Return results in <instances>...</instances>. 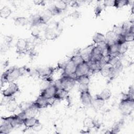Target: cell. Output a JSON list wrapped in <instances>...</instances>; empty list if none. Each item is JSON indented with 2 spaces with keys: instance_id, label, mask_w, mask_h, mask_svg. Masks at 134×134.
Listing matches in <instances>:
<instances>
[{
  "instance_id": "cell-19",
  "label": "cell",
  "mask_w": 134,
  "mask_h": 134,
  "mask_svg": "<svg viewBox=\"0 0 134 134\" xmlns=\"http://www.w3.org/2000/svg\"><path fill=\"white\" fill-rule=\"evenodd\" d=\"M30 21L31 22V26L39 27L42 25H45L40 14H35L33 15Z\"/></svg>"
},
{
  "instance_id": "cell-11",
  "label": "cell",
  "mask_w": 134,
  "mask_h": 134,
  "mask_svg": "<svg viewBox=\"0 0 134 134\" xmlns=\"http://www.w3.org/2000/svg\"><path fill=\"white\" fill-rule=\"evenodd\" d=\"M54 72V69L51 67L39 68L36 70L38 75L44 79L51 77Z\"/></svg>"
},
{
  "instance_id": "cell-39",
  "label": "cell",
  "mask_w": 134,
  "mask_h": 134,
  "mask_svg": "<svg viewBox=\"0 0 134 134\" xmlns=\"http://www.w3.org/2000/svg\"><path fill=\"white\" fill-rule=\"evenodd\" d=\"M67 3H68V5H69L70 6L73 7H77L80 6L79 3L77 1H71L67 2Z\"/></svg>"
},
{
  "instance_id": "cell-24",
  "label": "cell",
  "mask_w": 134,
  "mask_h": 134,
  "mask_svg": "<svg viewBox=\"0 0 134 134\" xmlns=\"http://www.w3.org/2000/svg\"><path fill=\"white\" fill-rule=\"evenodd\" d=\"M105 36L106 38V42L108 43L115 42L118 37V36L113 30L107 31Z\"/></svg>"
},
{
  "instance_id": "cell-13",
  "label": "cell",
  "mask_w": 134,
  "mask_h": 134,
  "mask_svg": "<svg viewBox=\"0 0 134 134\" xmlns=\"http://www.w3.org/2000/svg\"><path fill=\"white\" fill-rule=\"evenodd\" d=\"M92 98L89 90L80 92V99L83 105L85 106L91 105Z\"/></svg>"
},
{
  "instance_id": "cell-37",
  "label": "cell",
  "mask_w": 134,
  "mask_h": 134,
  "mask_svg": "<svg viewBox=\"0 0 134 134\" xmlns=\"http://www.w3.org/2000/svg\"><path fill=\"white\" fill-rule=\"evenodd\" d=\"M114 2L115 0H106V1H104L103 2V6L105 7H110V6H113L114 7Z\"/></svg>"
},
{
  "instance_id": "cell-16",
  "label": "cell",
  "mask_w": 134,
  "mask_h": 134,
  "mask_svg": "<svg viewBox=\"0 0 134 134\" xmlns=\"http://www.w3.org/2000/svg\"><path fill=\"white\" fill-rule=\"evenodd\" d=\"M83 126L88 129H91L94 128H97L99 126V124L94 119L87 117L83 120Z\"/></svg>"
},
{
  "instance_id": "cell-23",
  "label": "cell",
  "mask_w": 134,
  "mask_h": 134,
  "mask_svg": "<svg viewBox=\"0 0 134 134\" xmlns=\"http://www.w3.org/2000/svg\"><path fill=\"white\" fill-rule=\"evenodd\" d=\"M74 79L75 80V81L77 82L79 84L88 85L90 82V76L88 74H85L76 76Z\"/></svg>"
},
{
  "instance_id": "cell-21",
  "label": "cell",
  "mask_w": 134,
  "mask_h": 134,
  "mask_svg": "<svg viewBox=\"0 0 134 134\" xmlns=\"http://www.w3.org/2000/svg\"><path fill=\"white\" fill-rule=\"evenodd\" d=\"M99 72L104 77H110L112 72V66L109 64H106L102 66Z\"/></svg>"
},
{
  "instance_id": "cell-18",
  "label": "cell",
  "mask_w": 134,
  "mask_h": 134,
  "mask_svg": "<svg viewBox=\"0 0 134 134\" xmlns=\"http://www.w3.org/2000/svg\"><path fill=\"white\" fill-rule=\"evenodd\" d=\"M107 51L108 55L118 53L119 44L117 42L108 43H107ZM119 54V53H118Z\"/></svg>"
},
{
  "instance_id": "cell-29",
  "label": "cell",
  "mask_w": 134,
  "mask_h": 134,
  "mask_svg": "<svg viewBox=\"0 0 134 134\" xmlns=\"http://www.w3.org/2000/svg\"><path fill=\"white\" fill-rule=\"evenodd\" d=\"M68 92H66V91L60 88L58 89L55 96H54V98L57 100H60L61 99H64L66 96H67V94H68Z\"/></svg>"
},
{
  "instance_id": "cell-20",
  "label": "cell",
  "mask_w": 134,
  "mask_h": 134,
  "mask_svg": "<svg viewBox=\"0 0 134 134\" xmlns=\"http://www.w3.org/2000/svg\"><path fill=\"white\" fill-rule=\"evenodd\" d=\"M3 121V123L0 126V133L7 134L9 133L14 129L13 127L9 122L5 120Z\"/></svg>"
},
{
  "instance_id": "cell-8",
  "label": "cell",
  "mask_w": 134,
  "mask_h": 134,
  "mask_svg": "<svg viewBox=\"0 0 134 134\" xmlns=\"http://www.w3.org/2000/svg\"><path fill=\"white\" fill-rule=\"evenodd\" d=\"M19 91L18 85L15 82L9 83L8 86L2 91V95L5 98H10Z\"/></svg>"
},
{
  "instance_id": "cell-26",
  "label": "cell",
  "mask_w": 134,
  "mask_h": 134,
  "mask_svg": "<svg viewBox=\"0 0 134 134\" xmlns=\"http://www.w3.org/2000/svg\"><path fill=\"white\" fill-rule=\"evenodd\" d=\"M134 29V28H133ZM133 29L130 30L128 31L124 32L122 35L126 42H132L134 40V31Z\"/></svg>"
},
{
  "instance_id": "cell-10",
  "label": "cell",
  "mask_w": 134,
  "mask_h": 134,
  "mask_svg": "<svg viewBox=\"0 0 134 134\" xmlns=\"http://www.w3.org/2000/svg\"><path fill=\"white\" fill-rule=\"evenodd\" d=\"M90 72V67L87 62H83L77 65L75 73V77L82 75L88 74ZM90 76V75H89Z\"/></svg>"
},
{
  "instance_id": "cell-4",
  "label": "cell",
  "mask_w": 134,
  "mask_h": 134,
  "mask_svg": "<svg viewBox=\"0 0 134 134\" xmlns=\"http://www.w3.org/2000/svg\"><path fill=\"white\" fill-rule=\"evenodd\" d=\"M75 82L76 81L74 77L62 75L60 79L55 82L54 84L58 89L61 88L69 92L73 87Z\"/></svg>"
},
{
  "instance_id": "cell-17",
  "label": "cell",
  "mask_w": 134,
  "mask_h": 134,
  "mask_svg": "<svg viewBox=\"0 0 134 134\" xmlns=\"http://www.w3.org/2000/svg\"><path fill=\"white\" fill-rule=\"evenodd\" d=\"M105 104V100L100 98L96 95L94 98H92L91 105L95 109H99L102 108Z\"/></svg>"
},
{
  "instance_id": "cell-27",
  "label": "cell",
  "mask_w": 134,
  "mask_h": 134,
  "mask_svg": "<svg viewBox=\"0 0 134 134\" xmlns=\"http://www.w3.org/2000/svg\"><path fill=\"white\" fill-rule=\"evenodd\" d=\"M29 20L25 17H17L14 18V23L16 25L24 26L29 23Z\"/></svg>"
},
{
  "instance_id": "cell-25",
  "label": "cell",
  "mask_w": 134,
  "mask_h": 134,
  "mask_svg": "<svg viewBox=\"0 0 134 134\" xmlns=\"http://www.w3.org/2000/svg\"><path fill=\"white\" fill-rule=\"evenodd\" d=\"M12 13L11 9L9 7L5 6L0 10V16L3 19H7L10 16Z\"/></svg>"
},
{
  "instance_id": "cell-5",
  "label": "cell",
  "mask_w": 134,
  "mask_h": 134,
  "mask_svg": "<svg viewBox=\"0 0 134 134\" xmlns=\"http://www.w3.org/2000/svg\"><path fill=\"white\" fill-rule=\"evenodd\" d=\"M24 118L22 116L21 114L19 113L17 115L10 116L9 117H2V120L9 122L13 128H15L23 125Z\"/></svg>"
},
{
  "instance_id": "cell-28",
  "label": "cell",
  "mask_w": 134,
  "mask_h": 134,
  "mask_svg": "<svg viewBox=\"0 0 134 134\" xmlns=\"http://www.w3.org/2000/svg\"><path fill=\"white\" fill-rule=\"evenodd\" d=\"M111 95V93L110 90L105 88L103 90L100 92V94H97V96L105 101V100H108L110 98Z\"/></svg>"
},
{
  "instance_id": "cell-40",
  "label": "cell",
  "mask_w": 134,
  "mask_h": 134,
  "mask_svg": "<svg viewBox=\"0 0 134 134\" xmlns=\"http://www.w3.org/2000/svg\"><path fill=\"white\" fill-rule=\"evenodd\" d=\"M12 40H13L12 37L9 36H6L5 38V41L7 45H8L10 43H11V42L12 41Z\"/></svg>"
},
{
  "instance_id": "cell-30",
  "label": "cell",
  "mask_w": 134,
  "mask_h": 134,
  "mask_svg": "<svg viewBox=\"0 0 134 134\" xmlns=\"http://www.w3.org/2000/svg\"><path fill=\"white\" fill-rule=\"evenodd\" d=\"M130 2L128 0H115L114 7L116 8H120L129 4Z\"/></svg>"
},
{
  "instance_id": "cell-42",
  "label": "cell",
  "mask_w": 134,
  "mask_h": 134,
  "mask_svg": "<svg viewBox=\"0 0 134 134\" xmlns=\"http://www.w3.org/2000/svg\"><path fill=\"white\" fill-rule=\"evenodd\" d=\"M71 15L73 17H79V12H77V11H75L74 12H73L71 14Z\"/></svg>"
},
{
  "instance_id": "cell-12",
  "label": "cell",
  "mask_w": 134,
  "mask_h": 134,
  "mask_svg": "<svg viewBox=\"0 0 134 134\" xmlns=\"http://www.w3.org/2000/svg\"><path fill=\"white\" fill-rule=\"evenodd\" d=\"M33 105L38 109L47 107L50 105L49 99L39 96V97L32 103Z\"/></svg>"
},
{
  "instance_id": "cell-7",
  "label": "cell",
  "mask_w": 134,
  "mask_h": 134,
  "mask_svg": "<svg viewBox=\"0 0 134 134\" xmlns=\"http://www.w3.org/2000/svg\"><path fill=\"white\" fill-rule=\"evenodd\" d=\"M77 65L70 59L63 66L62 75L72 76L75 78V73Z\"/></svg>"
},
{
  "instance_id": "cell-33",
  "label": "cell",
  "mask_w": 134,
  "mask_h": 134,
  "mask_svg": "<svg viewBox=\"0 0 134 134\" xmlns=\"http://www.w3.org/2000/svg\"><path fill=\"white\" fill-rule=\"evenodd\" d=\"M70 59L71 60H72L76 65H78L79 64H80L85 61L80 54H78L73 55V57H72L70 58Z\"/></svg>"
},
{
  "instance_id": "cell-31",
  "label": "cell",
  "mask_w": 134,
  "mask_h": 134,
  "mask_svg": "<svg viewBox=\"0 0 134 134\" xmlns=\"http://www.w3.org/2000/svg\"><path fill=\"white\" fill-rule=\"evenodd\" d=\"M62 12L66 9L68 6V3L64 1H57L55 4H54Z\"/></svg>"
},
{
  "instance_id": "cell-22",
  "label": "cell",
  "mask_w": 134,
  "mask_h": 134,
  "mask_svg": "<svg viewBox=\"0 0 134 134\" xmlns=\"http://www.w3.org/2000/svg\"><path fill=\"white\" fill-rule=\"evenodd\" d=\"M92 40H93V41L94 42V43L97 44H99L106 42L105 35L100 32L95 33L93 37Z\"/></svg>"
},
{
  "instance_id": "cell-35",
  "label": "cell",
  "mask_w": 134,
  "mask_h": 134,
  "mask_svg": "<svg viewBox=\"0 0 134 134\" xmlns=\"http://www.w3.org/2000/svg\"><path fill=\"white\" fill-rule=\"evenodd\" d=\"M117 36L122 35L125 31L122 28V26H117L115 25L113 27V29L112 30Z\"/></svg>"
},
{
  "instance_id": "cell-36",
  "label": "cell",
  "mask_w": 134,
  "mask_h": 134,
  "mask_svg": "<svg viewBox=\"0 0 134 134\" xmlns=\"http://www.w3.org/2000/svg\"><path fill=\"white\" fill-rule=\"evenodd\" d=\"M48 9L50 12V13H51V15L52 16L59 15V14H60L62 12L54 5L52 6L50 8H48Z\"/></svg>"
},
{
  "instance_id": "cell-9",
  "label": "cell",
  "mask_w": 134,
  "mask_h": 134,
  "mask_svg": "<svg viewBox=\"0 0 134 134\" xmlns=\"http://www.w3.org/2000/svg\"><path fill=\"white\" fill-rule=\"evenodd\" d=\"M29 41L25 39H19L16 43V52L19 54L25 53L28 50Z\"/></svg>"
},
{
  "instance_id": "cell-41",
  "label": "cell",
  "mask_w": 134,
  "mask_h": 134,
  "mask_svg": "<svg viewBox=\"0 0 134 134\" xmlns=\"http://www.w3.org/2000/svg\"><path fill=\"white\" fill-rule=\"evenodd\" d=\"M34 3L36 4V5H44V1H34Z\"/></svg>"
},
{
  "instance_id": "cell-1",
  "label": "cell",
  "mask_w": 134,
  "mask_h": 134,
  "mask_svg": "<svg viewBox=\"0 0 134 134\" xmlns=\"http://www.w3.org/2000/svg\"><path fill=\"white\" fill-rule=\"evenodd\" d=\"M23 71L21 68L12 67L4 72L1 76L2 86L4 83L14 82L20 76L23 75Z\"/></svg>"
},
{
  "instance_id": "cell-15",
  "label": "cell",
  "mask_w": 134,
  "mask_h": 134,
  "mask_svg": "<svg viewBox=\"0 0 134 134\" xmlns=\"http://www.w3.org/2000/svg\"><path fill=\"white\" fill-rule=\"evenodd\" d=\"M8 99L6 103V108L9 112L13 113L16 110L17 108H18V105L16 99L12 97L10 98H8Z\"/></svg>"
},
{
  "instance_id": "cell-32",
  "label": "cell",
  "mask_w": 134,
  "mask_h": 134,
  "mask_svg": "<svg viewBox=\"0 0 134 134\" xmlns=\"http://www.w3.org/2000/svg\"><path fill=\"white\" fill-rule=\"evenodd\" d=\"M128 49V45L127 42H123L122 43L119 44L118 53L119 55H121L124 54Z\"/></svg>"
},
{
  "instance_id": "cell-38",
  "label": "cell",
  "mask_w": 134,
  "mask_h": 134,
  "mask_svg": "<svg viewBox=\"0 0 134 134\" xmlns=\"http://www.w3.org/2000/svg\"><path fill=\"white\" fill-rule=\"evenodd\" d=\"M102 7L100 6V5H97L95 9H94V12H95V16L96 17H98L100 15V13H102Z\"/></svg>"
},
{
  "instance_id": "cell-3",
  "label": "cell",
  "mask_w": 134,
  "mask_h": 134,
  "mask_svg": "<svg viewBox=\"0 0 134 134\" xmlns=\"http://www.w3.org/2000/svg\"><path fill=\"white\" fill-rule=\"evenodd\" d=\"M61 33V28L57 22H52L48 25L44 29V37L49 40L57 39Z\"/></svg>"
},
{
  "instance_id": "cell-2",
  "label": "cell",
  "mask_w": 134,
  "mask_h": 134,
  "mask_svg": "<svg viewBox=\"0 0 134 134\" xmlns=\"http://www.w3.org/2000/svg\"><path fill=\"white\" fill-rule=\"evenodd\" d=\"M134 108L133 96L125 94L119 104V109L124 115H128L131 113Z\"/></svg>"
},
{
  "instance_id": "cell-34",
  "label": "cell",
  "mask_w": 134,
  "mask_h": 134,
  "mask_svg": "<svg viewBox=\"0 0 134 134\" xmlns=\"http://www.w3.org/2000/svg\"><path fill=\"white\" fill-rule=\"evenodd\" d=\"M31 105L32 103L26 102H22L18 105V108L21 110V112H23L27 110Z\"/></svg>"
},
{
  "instance_id": "cell-6",
  "label": "cell",
  "mask_w": 134,
  "mask_h": 134,
  "mask_svg": "<svg viewBox=\"0 0 134 134\" xmlns=\"http://www.w3.org/2000/svg\"><path fill=\"white\" fill-rule=\"evenodd\" d=\"M58 90V88L54 84H51L43 89L39 96L48 99H51L54 97Z\"/></svg>"
},
{
  "instance_id": "cell-14",
  "label": "cell",
  "mask_w": 134,
  "mask_h": 134,
  "mask_svg": "<svg viewBox=\"0 0 134 134\" xmlns=\"http://www.w3.org/2000/svg\"><path fill=\"white\" fill-rule=\"evenodd\" d=\"M39 122V120L35 117H25L23 119V125L27 129L33 128Z\"/></svg>"
}]
</instances>
